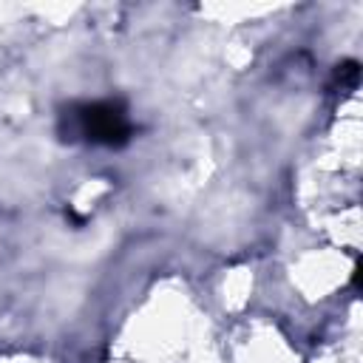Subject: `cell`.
<instances>
[{"label":"cell","mask_w":363,"mask_h":363,"mask_svg":"<svg viewBox=\"0 0 363 363\" xmlns=\"http://www.w3.org/2000/svg\"><path fill=\"white\" fill-rule=\"evenodd\" d=\"M71 119H74V130L79 136H85L88 142H94V145L119 147L133 133L130 119H128V111L116 99H102V102L79 105L71 113Z\"/></svg>","instance_id":"obj_1"},{"label":"cell","mask_w":363,"mask_h":363,"mask_svg":"<svg viewBox=\"0 0 363 363\" xmlns=\"http://www.w3.org/2000/svg\"><path fill=\"white\" fill-rule=\"evenodd\" d=\"M337 79L354 82V79H357V62H343V65H337Z\"/></svg>","instance_id":"obj_2"}]
</instances>
